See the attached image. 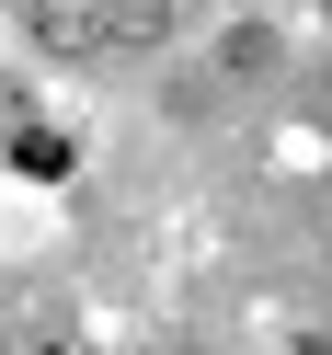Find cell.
Returning a JSON list of instances; mask_svg holds the SVG:
<instances>
[{
  "label": "cell",
  "instance_id": "7a4b0ae2",
  "mask_svg": "<svg viewBox=\"0 0 332 355\" xmlns=\"http://www.w3.org/2000/svg\"><path fill=\"white\" fill-rule=\"evenodd\" d=\"M12 172L58 184V172H69V138H58V126H24V138H12Z\"/></svg>",
  "mask_w": 332,
  "mask_h": 355
},
{
  "label": "cell",
  "instance_id": "3957f363",
  "mask_svg": "<svg viewBox=\"0 0 332 355\" xmlns=\"http://www.w3.org/2000/svg\"><path fill=\"white\" fill-rule=\"evenodd\" d=\"M218 69H275V35H263V24H241L229 46H218Z\"/></svg>",
  "mask_w": 332,
  "mask_h": 355
},
{
  "label": "cell",
  "instance_id": "6da1fadb",
  "mask_svg": "<svg viewBox=\"0 0 332 355\" xmlns=\"http://www.w3.org/2000/svg\"><path fill=\"white\" fill-rule=\"evenodd\" d=\"M24 35L46 58H126L172 35V0H24Z\"/></svg>",
  "mask_w": 332,
  "mask_h": 355
}]
</instances>
